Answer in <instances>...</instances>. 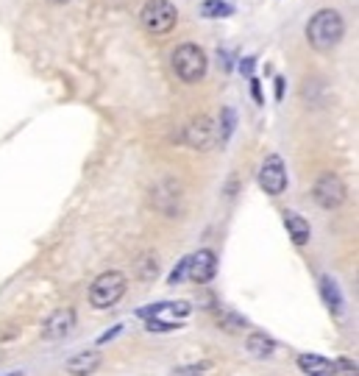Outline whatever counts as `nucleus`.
Masks as SVG:
<instances>
[{
  "label": "nucleus",
  "mask_w": 359,
  "mask_h": 376,
  "mask_svg": "<svg viewBox=\"0 0 359 376\" xmlns=\"http://www.w3.org/2000/svg\"><path fill=\"white\" fill-rule=\"evenodd\" d=\"M320 293H323V301H326V306L332 309V312H343V296H340V287H337V282L332 279V276H323L320 279Z\"/></svg>",
  "instance_id": "16"
},
{
  "label": "nucleus",
  "mask_w": 359,
  "mask_h": 376,
  "mask_svg": "<svg viewBox=\"0 0 359 376\" xmlns=\"http://www.w3.org/2000/svg\"><path fill=\"white\" fill-rule=\"evenodd\" d=\"M170 376H204V368H198V365H181V368H173Z\"/></svg>",
  "instance_id": "23"
},
{
  "label": "nucleus",
  "mask_w": 359,
  "mask_h": 376,
  "mask_svg": "<svg viewBox=\"0 0 359 376\" xmlns=\"http://www.w3.org/2000/svg\"><path fill=\"white\" fill-rule=\"evenodd\" d=\"M259 187L268 195H282L287 190V170H285V162L276 153L262 162V167H259Z\"/></svg>",
  "instance_id": "9"
},
{
  "label": "nucleus",
  "mask_w": 359,
  "mask_h": 376,
  "mask_svg": "<svg viewBox=\"0 0 359 376\" xmlns=\"http://www.w3.org/2000/svg\"><path fill=\"white\" fill-rule=\"evenodd\" d=\"M181 204H184V190L178 184V179H162L153 190H150V207L159 209L162 215L173 218L181 212Z\"/></svg>",
  "instance_id": "7"
},
{
  "label": "nucleus",
  "mask_w": 359,
  "mask_h": 376,
  "mask_svg": "<svg viewBox=\"0 0 359 376\" xmlns=\"http://www.w3.org/2000/svg\"><path fill=\"white\" fill-rule=\"evenodd\" d=\"M346 34V22L340 17V11L334 8H320L309 17V25H306V39L315 51H332L340 45Z\"/></svg>",
  "instance_id": "1"
},
{
  "label": "nucleus",
  "mask_w": 359,
  "mask_h": 376,
  "mask_svg": "<svg viewBox=\"0 0 359 376\" xmlns=\"http://www.w3.org/2000/svg\"><path fill=\"white\" fill-rule=\"evenodd\" d=\"M346 195H348L346 193V184H343V179L337 173L318 176V181L312 187V198H315V204L320 209H340L346 204Z\"/></svg>",
  "instance_id": "6"
},
{
  "label": "nucleus",
  "mask_w": 359,
  "mask_h": 376,
  "mask_svg": "<svg viewBox=\"0 0 359 376\" xmlns=\"http://www.w3.org/2000/svg\"><path fill=\"white\" fill-rule=\"evenodd\" d=\"M285 226H287L289 231V240L295 242V245H306L309 242V221L306 218H301L298 212H285Z\"/></svg>",
  "instance_id": "14"
},
{
  "label": "nucleus",
  "mask_w": 359,
  "mask_h": 376,
  "mask_svg": "<svg viewBox=\"0 0 359 376\" xmlns=\"http://www.w3.org/2000/svg\"><path fill=\"white\" fill-rule=\"evenodd\" d=\"M251 67H254V59H242V73H254V70H251Z\"/></svg>",
  "instance_id": "27"
},
{
  "label": "nucleus",
  "mask_w": 359,
  "mask_h": 376,
  "mask_svg": "<svg viewBox=\"0 0 359 376\" xmlns=\"http://www.w3.org/2000/svg\"><path fill=\"white\" fill-rule=\"evenodd\" d=\"M215 273H217L215 251H209V248H201L198 254L187 257V279H192V282L204 285V282H212V279H215Z\"/></svg>",
  "instance_id": "10"
},
{
  "label": "nucleus",
  "mask_w": 359,
  "mask_h": 376,
  "mask_svg": "<svg viewBox=\"0 0 359 376\" xmlns=\"http://www.w3.org/2000/svg\"><path fill=\"white\" fill-rule=\"evenodd\" d=\"M234 123H237V115H234L231 106H226L220 112V120H217V137H220V143H226L234 134Z\"/></svg>",
  "instance_id": "17"
},
{
  "label": "nucleus",
  "mask_w": 359,
  "mask_h": 376,
  "mask_svg": "<svg viewBox=\"0 0 359 376\" xmlns=\"http://www.w3.org/2000/svg\"><path fill=\"white\" fill-rule=\"evenodd\" d=\"M100 351H78L65 363V371L70 376H89L100 368Z\"/></svg>",
  "instance_id": "12"
},
{
  "label": "nucleus",
  "mask_w": 359,
  "mask_h": 376,
  "mask_svg": "<svg viewBox=\"0 0 359 376\" xmlns=\"http://www.w3.org/2000/svg\"><path fill=\"white\" fill-rule=\"evenodd\" d=\"M184 279H187V257H184V259L176 265V271L167 276V285H178V282H184Z\"/></svg>",
  "instance_id": "22"
},
{
  "label": "nucleus",
  "mask_w": 359,
  "mask_h": 376,
  "mask_svg": "<svg viewBox=\"0 0 359 376\" xmlns=\"http://www.w3.org/2000/svg\"><path fill=\"white\" fill-rule=\"evenodd\" d=\"M192 306L187 301H164L140 309V318H145L148 332H173L190 318Z\"/></svg>",
  "instance_id": "2"
},
{
  "label": "nucleus",
  "mask_w": 359,
  "mask_h": 376,
  "mask_svg": "<svg viewBox=\"0 0 359 376\" xmlns=\"http://www.w3.org/2000/svg\"><path fill=\"white\" fill-rule=\"evenodd\" d=\"M234 8L226 0H204L201 3V17H228Z\"/></svg>",
  "instance_id": "19"
},
{
  "label": "nucleus",
  "mask_w": 359,
  "mask_h": 376,
  "mask_svg": "<svg viewBox=\"0 0 359 376\" xmlns=\"http://www.w3.org/2000/svg\"><path fill=\"white\" fill-rule=\"evenodd\" d=\"M217 323H220L223 332L234 335V332H242L245 318H240V315H234V312H228V309H220V312H217Z\"/></svg>",
  "instance_id": "18"
},
{
  "label": "nucleus",
  "mask_w": 359,
  "mask_h": 376,
  "mask_svg": "<svg viewBox=\"0 0 359 376\" xmlns=\"http://www.w3.org/2000/svg\"><path fill=\"white\" fill-rule=\"evenodd\" d=\"M120 329H123V326H115L112 332H106V335H100V340H98V343H109V340H115V337L120 335Z\"/></svg>",
  "instance_id": "24"
},
{
  "label": "nucleus",
  "mask_w": 359,
  "mask_h": 376,
  "mask_svg": "<svg viewBox=\"0 0 359 376\" xmlns=\"http://www.w3.org/2000/svg\"><path fill=\"white\" fill-rule=\"evenodd\" d=\"M126 290H129V279L120 271H106L89 285V304L95 309H109L126 296Z\"/></svg>",
  "instance_id": "3"
},
{
  "label": "nucleus",
  "mask_w": 359,
  "mask_h": 376,
  "mask_svg": "<svg viewBox=\"0 0 359 376\" xmlns=\"http://www.w3.org/2000/svg\"><path fill=\"white\" fill-rule=\"evenodd\" d=\"M181 140L195 150L215 148L217 143H220V137H217V123L209 117V115H201V117H195V120H190V123H187V129H184V137H181Z\"/></svg>",
  "instance_id": "8"
},
{
  "label": "nucleus",
  "mask_w": 359,
  "mask_h": 376,
  "mask_svg": "<svg viewBox=\"0 0 359 376\" xmlns=\"http://www.w3.org/2000/svg\"><path fill=\"white\" fill-rule=\"evenodd\" d=\"M251 89H254V101H256V103H262V92H259V81H256V78L251 81Z\"/></svg>",
  "instance_id": "25"
},
{
  "label": "nucleus",
  "mask_w": 359,
  "mask_h": 376,
  "mask_svg": "<svg viewBox=\"0 0 359 376\" xmlns=\"http://www.w3.org/2000/svg\"><path fill=\"white\" fill-rule=\"evenodd\" d=\"M72 329H75V312L70 306H62L53 315H48V320L42 323V337L45 340H62V337L70 335Z\"/></svg>",
  "instance_id": "11"
},
{
  "label": "nucleus",
  "mask_w": 359,
  "mask_h": 376,
  "mask_svg": "<svg viewBox=\"0 0 359 376\" xmlns=\"http://www.w3.org/2000/svg\"><path fill=\"white\" fill-rule=\"evenodd\" d=\"M298 368L306 376H334V363L320 354H298Z\"/></svg>",
  "instance_id": "13"
},
{
  "label": "nucleus",
  "mask_w": 359,
  "mask_h": 376,
  "mask_svg": "<svg viewBox=\"0 0 359 376\" xmlns=\"http://www.w3.org/2000/svg\"><path fill=\"white\" fill-rule=\"evenodd\" d=\"M137 271H140V279H143V282H150V279H156V273H159V262H156V257L145 254L143 259L137 262Z\"/></svg>",
  "instance_id": "20"
},
{
  "label": "nucleus",
  "mask_w": 359,
  "mask_h": 376,
  "mask_svg": "<svg viewBox=\"0 0 359 376\" xmlns=\"http://www.w3.org/2000/svg\"><path fill=\"white\" fill-rule=\"evenodd\" d=\"M48 3H53V6H62V3H70V0H48Z\"/></svg>",
  "instance_id": "28"
},
{
  "label": "nucleus",
  "mask_w": 359,
  "mask_h": 376,
  "mask_svg": "<svg viewBox=\"0 0 359 376\" xmlns=\"http://www.w3.org/2000/svg\"><path fill=\"white\" fill-rule=\"evenodd\" d=\"M357 363L354 360H348V357H340L337 363H334V376H357Z\"/></svg>",
  "instance_id": "21"
},
{
  "label": "nucleus",
  "mask_w": 359,
  "mask_h": 376,
  "mask_svg": "<svg viewBox=\"0 0 359 376\" xmlns=\"http://www.w3.org/2000/svg\"><path fill=\"white\" fill-rule=\"evenodd\" d=\"M245 349H248L251 357H259L262 360V357H270L276 351V340L268 337L265 332H251L248 340H245Z\"/></svg>",
  "instance_id": "15"
},
{
  "label": "nucleus",
  "mask_w": 359,
  "mask_h": 376,
  "mask_svg": "<svg viewBox=\"0 0 359 376\" xmlns=\"http://www.w3.org/2000/svg\"><path fill=\"white\" fill-rule=\"evenodd\" d=\"M140 20L150 34H167L176 28V20H178V11L170 0H145L143 11H140Z\"/></svg>",
  "instance_id": "5"
},
{
  "label": "nucleus",
  "mask_w": 359,
  "mask_h": 376,
  "mask_svg": "<svg viewBox=\"0 0 359 376\" xmlns=\"http://www.w3.org/2000/svg\"><path fill=\"white\" fill-rule=\"evenodd\" d=\"M173 70L184 84H198L207 75V53L195 42H184L173 51Z\"/></svg>",
  "instance_id": "4"
},
{
  "label": "nucleus",
  "mask_w": 359,
  "mask_h": 376,
  "mask_svg": "<svg viewBox=\"0 0 359 376\" xmlns=\"http://www.w3.org/2000/svg\"><path fill=\"white\" fill-rule=\"evenodd\" d=\"M276 98H285V78H276Z\"/></svg>",
  "instance_id": "26"
}]
</instances>
